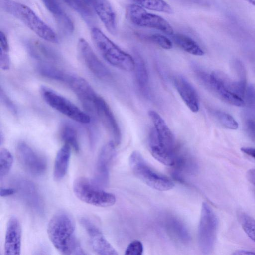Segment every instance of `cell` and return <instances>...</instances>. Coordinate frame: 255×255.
<instances>
[{"instance_id": "obj_1", "label": "cell", "mask_w": 255, "mask_h": 255, "mask_svg": "<svg viewBox=\"0 0 255 255\" xmlns=\"http://www.w3.org/2000/svg\"><path fill=\"white\" fill-rule=\"evenodd\" d=\"M47 234L53 246L61 254H86L76 238L74 221L67 212L60 211L53 215L47 226Z\"/></svg>"}, {"instance_id": "obj_2", "label": "cell", "mask_w": 255, "mask_h": 255, "mask_svg": "<svg viewBox=\"0 0 255 255\" xmlns=\"http://www.w3.org/2000/svg\"><path fill=\"white\" fill-rule=\"evenodd\" d=\"M148 115L154 125L149 136L150 152L160 163L173 166L177 152L174 135L158 113L150 110Z\"/></svg>"}, {"instance_id": "obj_3", "label": "cell", "mask_w": 255, "mask_h": 255, "mask_svg": "<svg viewBox=\"0 0 255 255\" xmlns=\"http://www.w3.org/2000/svg\"><path fill=\"white\" fill-rule=\"evenodd\" d=\"M0 5L3 10L20 20L42 39L58 42L54 31L27 6L12 0H1Z\"/></svg>"}, {"instance_id": "obj_4", "label": "cell", "mask_w": 255, "mask_h": 255, "mask_svg": "<svg viewBox=\"0 0 255 255\" xmlns=\"http://www.w3.org/2000/svg\"><path fill=\"white\" fill-rule=\"evenodd\" d=\"M91 37L97 50L110 64L125 71L134 70V58L123 51L99 29L92 28Z\"/></svg>"}, {"instance_id": "obj_5", "label": "cell", "mask_w": 255, "mask_h": 255, "mask_svg": "<svg viewBox=\"0 0 255 255\" xmlns=\"http://www.w3.org/2000/svg\"><path fill=\"white\" fill-rule=\"evenodd\" d=\"M73 191L81 201L95 206L107 207L115 204L116 198L114 194L103 190L94 180L79 177L73 183Z\"/></svg>"}, {"instance_id": "obj_6", "label": "cell", "mask_w": 255, "mask_h": 255, "mask_svg": "<svg viewBox=\"0 0 255 255\" xmlns=\"http://www.w3.org/2000/svg\"><path fill=\"white\" fill-rule=\"evenodd\" d=\"M129 162L134 174L148 186L159 191H167L174 187L172 181L154 171L138 151L131 153Z\"/></svg>"}, {"instance_id": "obj_7", "label": "cell", "mask_w": 255, "mask_h": 255, "mask_svg": "<svg viewBox=\"0 0 255 255\" xmlns=\"http://www.w3.org/2000/svg\"><path fill=\"white\" fill-rule=\"evenodd\" d=\"M218 228L217 217L212 208L203 203L198 230V244L204 254H210L214 247Z\"/></svg>"}, {"instance_id": "obj_8", "label": "cell", "mask_w": 255, "mask_h": 255, "mask_svg": "<svg viewBox=\"0 0 255 255\" xmlns=\"http://www.w3.org/2000/svg\"><path fill=\"white\" fill-rule=\"evenodd\" d=\"M41 94L48 105L71 120L83 124L90 123L91 117L87 113L53 90L43 86Z\"/></svg>"}, {"instance_id": "obj_9", "label": "cell", "mask_w": 255, "mask_h": 255, "mask_svg": "<svg viewBox=\"0 0 255 255\" xmlns=\"http://www.w3.org/2000/svg\"><path fill=\"white\" fill-rule=\"evenodd\" d=\"M127 15L129 21L136 26L155 29L168 35L174 34L172 27L166 20L148 12L137 4L129 5L127 7Z\"/></svg>"}, {"instance_id": "obj_10", "label": "cell", "mask_w": 255, "mask_h": 255, "mask_svg": "<svg viewBox=\"0 0 255 255\" xmlns=\"http://www.w3.org/2000/svg\"><path fill=\"white\" fill-rule=\"evenodd\" d=\"M16 154L19 163L29 173L40 176L46 171L47 161L45 158L26 142L17 144Z\"/></svg>"}, {"instance_id": "obj_11", "label": "cell", "mask_w": 255, "mask_h": 255, "mask_svg": "<svg viewBox=\"0 0 255 255\" xmlns=\"http://www.w3.org/2000/svg\"><path fill=\"white\" fill-rule=\"evenodd\" d=\"M12 185L23 201L34 211L42 213L44 211V202L33 183L22 177L12 179Z\"/></svg>"}, {"instance_id": "obj_12", "label": "cell", "mask_w": 255, "mask_h": 255, "mask_svg": "<svg viewBox=\"0 0 255 255\" xmlns=\"http://www.w3.org/2000/svg\"><path fill=\"white\" fill-rule=\"evenodd\" d=\"M116 144L112 140L101 148L98 156L94 181L102 188L109 182L110 169L116 155Z\"/></svg>"}, {"instance_id": "obj_13", "label": "cell", "mask_w": 255, "mask_h": 255, "mask_svg": "<svg viewBox=\"0 0 255 255\" xmlns=\"http://www.w3.org/2000/svg\"><path fill=\"white\" fill-rule=\"evenodd\" d=\"M67 83L76 95L85 109L96 115V102L99 96L89 83L82 77L70 75Z\"/></svg>"}, {"instance_id": "obj_14", "label": "cell", "mask_w": 255, "mask_h": 255, "mask_svg": "<svg viewBox=\"0 0 255 255\" xmlns=\"http://www.w3.org/2000/svg\"><path fill=\"white\" fill-rule=\"evenodd\" d=\"M77 52L82 62L94 75L102 79L110 77L109 69L100 60L85 39L81 38L79 40Z\"/></svg>"}, {"instance_id": "obj_15", "label": "cell", "mask_w": 255, "mask_h": 255, "mask_svg": "<svg viewBox=\"0 0 255 255\" xmlns=\"http://www.w3.org/2000/svg\"><path fill=\"white\" fill-rule=\"evenodd\" d=\"M80 223L85 230L93 250L101 255H117L118 253L100 229L89 219L82 218Z\"/></svg>"}, {"instance_id": "obj_16", "label": "cell", "mask_w": 255, "mask_h": 255, "mask_svg": "<svg viewBox=\"0 0 255 255\" xmlns=\"http://www.w3.org/2000/svg\"><path fill=\"white\" fill-rule=\"evenodd\" d=\"M96 115L112 138V141L116 146L119 145L122 139L120 128L108 104L100 96L96 102Z\"/></svg>"}, {"instance_id": "obj_17", "label": "cell", "mask_w": 255, "mask_h": 255, "mask_svg": "<svg viewBox=\"0 0 255 255\" xmlns=\"http://www.w3.org/2000/svg\"><path fill=\"white\" fill-rule=\"evenodd\" d=\"M22 230L17 218L11 216L7 224L5 242L4 255H19L21 248Z\"/></svg>"}, {"instance_id": "obj_18", "label": "cell", "mask_w": 255, "mask_h": 255, "mask_svg": "<svg viewBox=\"0 0 255 255\" xmlns=\"http://www.w3.org/2000/svg\"><path fill=\"white\" fill-rule=\"evenodd\" d=\"M95 11L107 30L112 34L117 32L116 15L107 0H86Z\"/></svg>"}, {"instance_id": "obj_19", "label": "cell", "mask_w": 255, "mask_h": 255, "mask_svg": "<svg viewBox=\"0 0 255 255\" xmlns=\"http://www.w3.org/2000/svg\"><path fill=\"white\" fill-rule=\"evenodd\" d=\"M174 86L181 99L193 112L199 109V102L197 93L190 83L184 77L178 75L174 78Z\"/></svg>"}, {"instance_id": "obj_20", "label": "cell", "mask_w": 255, "mask_h": 255, "mask_svg": "<svg viewBox=\"0 0 255 255\" xmlns=\"http://www.w3.org/2000/svg\"><path fill=\"white\" fill-rule=\"evenodd\" d=\"M203 83L219 99L229 104L236 106L245 105L244 100L224 87L212 75L208 74Z\"/></svg>"}, {"instance_id": "obj_21", "label": "cell", "mask_w": 255, "mask_h": 255, "mask_svg": "<svg viewBox=\"0 0 255 255\" xmlns=\"http://www.w3.org/2000/svg\"><path fill=\"white\" fill-rule=\"evenodd\" d=\"M26 46L30 54L40 62L52 64L60 61L58 54L41 41L29 40L26 41Z\"/></svg>"}, {"instance_id": "obj_22", "label": "cell", "mask_w": 255, "mask_h": 255, "mask_svg": "<svg viewBox=\"0 0 255 255\" xmlns=\"http://www.w3.org/2000/svg\"><path fill=\"white\" fill-rule=\"evenodd\" d=\"M45 7L55 17L61 28L66 33L73 32L74 26L69 16L63 11L57 0H41Z\"/></svg>"}, {"instance_id": "obj_23", "label": "cell", "mask_w": 255, "mask_h": 255, "mask_svg": "<svg viewBox=\"0 0 255 255\" xmlns=\"http://www.w3.org/2000/svg\"><path fill=\"white\" fill-rule=\"evenodd\" d=\"M71 147L67 143L58 151L54 162L53 176L56 180H60L67 173L71 157Z\"/></svg>"}, {"instance_id": "obj_24", "label": "cell", "mask_w": 255, "mask_h": 255, "mask_svg": "<svg viewBox=\"0 0 255 255\" xmlns=\"http://www.w3.org/2000/svg\"><path fill=\"white\" fill-rule=\"evenodd\" d=\"M165 223L168 232L174 239L184 244L189 242L190 234L181 221L171 217L167 219Z\"/></svg>"}, {"instance_id": "obj_25", "label": "cell", "mask_w": 255, "mask_h": 255, "mask_svg": "<svg viewBox=\"0 0 255 255\" xmlns=\"http://www.w3.org/2000/svg\"><path fill=\"white\" fill-rule=\"evenodd\" d=\"M135 77L136 82L140 90L145 95L148 92L149 77L147 69L142 58L136 54L134 58Z\"/></svg>"}, {"instance_id": "obj_26", "label": "cell", "mask_w": 255, "mask_h": 255, "mask_svg": "<svg viewBox=\"0 0 255 255\" xmlns=\"http://www.w3.org/2000/svg\"><path fill=\"white\" fill-rule=\"evenodd\" d=\"M172 38L175 44L184 51L196 56H202L204 51L190 37L180 33L173 34Z\"/></svg>"}, {"instance_id": "obj_27", "label": "cell", "mask_w": 255, "mask_h": 255, "mask_svg": "<svg viewBox=\"0 0 255 255\" xmlns=\"http://www.w3.org/2000/svg\"><path fill=\"white\" fill-rule=\"evenodd\" d=\"M72 9L77 12L89 24L94 20V13L86 0H63Z\"/></svg>"}, {"instance_id": "obj_28", "label": "cell", "mask_w": 255, "mask_h": 255, "mask_svg": "<svg viewBox=\"0 0 255 255\" xmlns=\"http://www.w3.org/2000/svg\"><path fill=\"white\" fill-rule=\"evenodd\" d=\"M37 70L44 77L67 83L70 75L67 74L50 63L40 62Z\"/></svg>"}, {"instance_id": "obj_29", "label": "cell", "mask_w": 255, "mask_h": 255, "mask_svg": "<svg viewBox=\"0 0 255 255\" xmlns=\"http://www.w3.org/2000/svg\"><path fill=\"white\" fill-rule=\"evenodd\" d=\"M60 136L65 143L69 144L76 152L79 150L78 132L71 124L64 123L60 129Z\"/></svg>"}, {"instance_id": "obj_30", "label": "cell", "mask_w": 255, "mask_h": 255, "mask_svg": "<svg viewBox=\"0 0 255 255\" xmlns=\"http://www.w3.org/2000/svg\"><path fill=\"white\" fill-rule=\"evenodd\" d=\"M149 10L168 14L173 12L171 6L163 0H129Z\"/></svg>"}, {"instance_id": "obj_31", "label": "cell", "mask_w": 255, "mask_h": 255, "mask_svg": "<svg viewBox=\"0 0 255 255\" xmlns=\"http://www.w3.org/2000/svg\"><path fill=\"white\" fill-rule=\"evenodd\" d=\"M0 65L3 70H8L10 66L8 43L6 36L2 31L0 32Z\"/></svg>"}, {"instance_id": "obj_32", "label": "cell", "mask_w": 255, "mask_h": 255, "mask_svg": "<svg viewBox=\"0 0 255 255\" xmlns=\"http://www.w3.org/2000/svg\"><path fill=\"white\" fill-rule=\"evenodd\" d=\"M239 222L247 236L255 242V220L244 212L238 214Z\"/></svg>"}, {"instance_id": "obj_33", "label": "cell", "mask_w": 255, "mask_h": 255, "mask_svg": "<svg viewBox=\"0 0 255 255\" xmlns=\"http://www.w3.org/2000/svg\"><path fill=\"white\" fill-rule=\"evenodd\" d=\"M13 158L10 151L6 148H2L0 151V179L7 174L12 167Z\"/></svg>"}, {"instance_id": "obj_34", "label": "cell", "mask_w": 255, "mask_h": 255, "mask_svg": "<svg viewBox=\"0 0 255 255\" xmlns=\"http://www.w3.org/2000/svg\"><path fill=\"white\" fill-rule=\"evenodd\" d=\"M218 121L224 127L230 129H236L238 124L234 118L224 112L215 110L213 113Z\"/></svg>"}, {"instance_id": "obj_35", "label": "cell", "mask_w": 255, "mask_h": 255, "mask_svg": "<svg viewBox=\"0 0 255 255\" xmlns=\"http://www.w3.org/2000/svg\"><path fill=\"white\" fill-rule=\"evenodd\" d=\"M146 38L165 49H170L173 47L172 42L170 39L166 36L159 34L148 35Z\"/></svg>"}, {"instance_id": "obj_36", "label": "cell", "mask_w": 255, "mask_h": 255, "mask_svg": "<svg viewBox=\"0 0 255 255\" xmlns=\"http://www.w3.org/2000/svg\"><path fill=\"white\" fill-rule=\"evenodd\" d=\"M143 252V246L139 240L132 241L126 248L125 254L126 255H141Z\"/></svg>"}, {"instance_id": "obj_37", "label": "cell", "mask_w": 255, "mask_h": 255, "mask_svg": "<svg viewBox=\"0 0 255 255\" xmlns=\"http://www.w3.org/2000/svg\"><path fill=\"white\" fill-rule=\"evenodd\" d=\"M245 98L246 101L249 105L250 107L255 108V86L251 85L247 88H246V92L244 99Z\"/></svg>"}, {"instance_id": "obj_38", "label": "cell", "mask_w": 255, "mask_h": 255, "mask_svg": "<svg viewBox=\"0 0 255 255\" xmlns=\"http://www.w3.org/2000/svg\"><path fill=\"white\" fill-rule=\"evenodd\" d=\"M0 97L1 100L7 108H8L11 112L15 114L16 113V109L14 105L8 97H7V95L4 93L2 89L0 90Z\"/></svg>"}, {"instance_id": "obj_39", "label": "cell", "mask_w": 255, "mask_h": 255, "mask_svg": "<svg viewBox=\"0 0 255 255\" xmlns=\"http://www.w3.org/2000/svg\"><path fill=\"white\" fill-rule=\"evenodd\" d=\"M246 127L249 135L255 141V120L252 118L248 119Z\"/></svg>"}, {"instance_id": "obj_40", "label": "cell", "mask_w": 255, "mask_h": 255, "mask_svg": "<svg viewBox=\"0 0 255 255\" xmlns=\"http://www.w3.org/2000/svg\"><path fill=\"white\" fill-rule=\"evenodd\" d=\"M16 193V190L13 187H0V194L1 197H7Z\"/></svg>"}, {"instance_id": "obj_41", "label": "cell", "mask_w": 255, "mask_h": 255, "mask_svg": "<svg viewBox=\"0 0 255 255\" xmlns=\"http://www.w3.org/2000/svg\"><path fill=\"white\" fill-rule=\"evenodd\" d=\"M247 178L255 188V169H251L247 171Z\"/></svg>"}, {"instance_id": "obj_42", "label": "cell", "mask_w": 255, "mask_h": 255, "mask_svg": "<svg viewBox=\"0 0 255 255\" xmlns=\"http://www.w3.org/2000/svg\"><path fill=\"white\" fill-rule=\"evenodd\" d=\"M241 150L242 152L255 160V148L252 147H242L241 148Z\"/></svg>"}, {"instance_id": "obj_43", "label": "cell", "mask_w": 255, "mask_h": 255, "mask_svg": "<svg viewBox=\"0 0 255 255\" xmlns=\"http://www.w3.org/2000/svg\"><path fill=\"white\" fill-rule=\"evenodd\" d=\"M233 255H255V252L246 250H239L235 251Z\"/></svg>"}, {"instance_id": "obj_44", "label": "cell", "mask_w": 255, "mask_h": 255, "mask_svg": "<svg viewBox=\"0 0 255 255\" xmlns=\"http://www.w3.org/2000/svg\"><path fill=\"white\" fill-rule=\"evenodd\" d=\"M249 3L255 6V0H245Z\"/></svg>"}, {"instance_id": "obj_45", "label": "cell", "mask_w": 255, "mask_h": 255, "mask_svg": "<svg viewBox=\"0 0 255 255\" xmlns=\"http://www.w3.org/2000/svg\"><path fill=\"white\" fill-rule=\"evenodd\" d=\"M3 142V135L1 132H0V145L2 144Z\"/></svg>"}]
</instances>
